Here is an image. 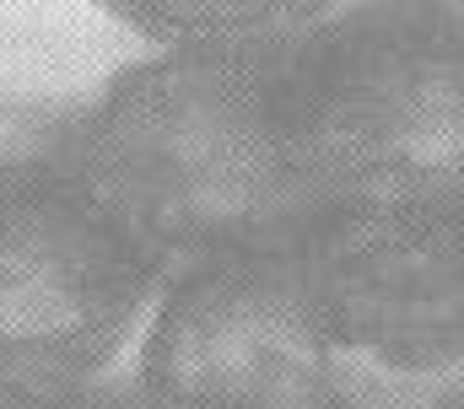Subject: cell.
Segmentation results:
<instances>
[{"label":"cell","mask_w":464,"mask_h":409,"mask_svg":"<svg viewBox=\"0 0 464 409\" xmlns=\"http://www.w3.org/2000/svg\"><path fill=\"white\" fill-rule=\"evenodd\" d=\"M303 275L341 356L400 383L464 372V195L330 204Z\"/></svg>","instance_id":"5b68a950"},{"label":"cell","mask_w":464,"mask_h":409,"mask_svg":"<svg viewBox=\"0 0 464 409\" xmlns=\"http://www.w3.org/2000/svg\"><path fill=\"white\" fill-rule=\"evenodd\" d=\"M119 27L162 43V54H254V49H286L308 38L330 5L314 0H286V5H259V0H151V5H103Z\"/></svg>","instance_id":"8992f818"},{"label":"cell","mask_w":464,"mask_h":409,"mask_svg":"<svg viewBox=\"0 0 464 409\" xmlns=\"http://www.w3.org/2000/svg\"><path fill=\"white\" fill-rule=\"evenodd\" d=\"M168 286L65 151H22L0 173V383L82 388L109 372Z\"/></svg>","instance_id":"3957f363"},{"label":"cell","mask_w":464,"mask_h":409,"mask_svg":"<svg viewBox=\"0 0 464 409\" xmlns=\"http://www.w3.org/2000/svg\"><path fill=\"white\" fill-rule=\"evenodd\" d=\"M362 409H464V372L438 377V383H400L372 366H362Z\"/></svg>","instance_id":"ba28073f"},{"label":"cell","mask_w":464,"mask_h":409,"mask_svg":"<svg viewBox=\"0 0 464 409\" xmlns=\"http://www.w3.org/2000/svg\"><path fill=\"white\" fill-rule=\"evenodd\" d=\"M297 43L135 60L65 129V162L168 291L232 259L297 253L319 226L286 119Z\"/></svg>","instance_id":"6da1fadb"},{"label":"cell","mask_w":464,"mask_h":409,"mask_svg":"<svg viewBox=\"0 0 464 409\" xmlns=\"http://www.w3.org/2000/svg\"><path fill=\"white\" fill-rule=\"evenodd\" d=\"M135 377L151 409H362V372L308 297L303 248L173 286Z\"/></svg>","instance_id":"277c9868"},{"label":"cell","mask_w":464,"mask_h":409,"mask_svg":"<svg viewBox=\"0 0 464 409\" xmlns=\"http://www.w3.org/2000/svg\"><path fill=\"white\" fill-rule=\"evenodd\" d=\"M0 409H151L140 377H92L82 388H60V394H27V388H5Z\"/></svg>","instance_id":"52a82bcc"},{"label":"cell","mask_w":464,"mask_h":409,"mask_svg":"<svg viewBox=\"0 0 464 409\" xmlns=\"http://www.w3.org/2000/svg\"><path fill=\"white\" fill-rule=\"evenodd\" d=\"M286 119L324 210L464 195V11L330 5L292 49Z\"/></svg>","instance_id":"7a4b0ae2"}]
</instances>
